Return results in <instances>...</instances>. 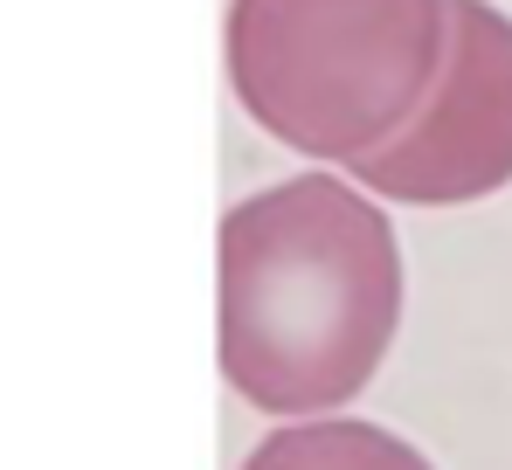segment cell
<instances>
[{"label": "cell", "instance_id": "6da1fadb", "mask_svg": "<svg viewBox=\"0 0 512 470\" xmlns=\"http://www.w3.org/2000/svg\"><path fill=\"white\" fill-rule=\"evenodd\" d=\"M402 325L388 208L333 173H291L222 215V374L263 415H340Z\"/></svg>", "mask_w": 512, "mask_h": 470}, {"label": "cell", "instance_id": "3957f363", "mask_svg": "<svg viewBox=\"0 0 512 470\" xmlns=\"http://www.w3.org/2000/svg\"><path fill=\"white\" fill-rule=\"evenodd\" d=\"M353 180L381 201L464 208L512 187V14L492 0H450V56L429 104L388 146L353 159Z\"/></svg>", "mask_w": 512, "mask_h": 470}, {"label": "cell", "instance_id": "277c9868", "mask_svg": "<svg viewBox=\"0 0 512 470\" xmlns=\"http://www.w3.org/2000/svg\"><path fill=\"white\" fill-rule=\"evenodd\" d=\"M243 470H436V464L416 443H402L395 429H381V422H360V415H298V422L270 429L243 457Z\"/></svg>", "mask_w": 512, "mask_h": 470}, {"label": "cell", "instance_id": "7a4b0ae2", "mask_svg": "<svg viewBox=\"0 0 512 470\" xmlns=\"http://www.w3.org/2000/svg\"><path fill=\"white\" fill-rule=\"evenodd\" d=\"M450 56V0H229V83L305 159H367L409 132Z\"/></svg>", "mask_w": 512, "mask_h": 470}]
</instances>
